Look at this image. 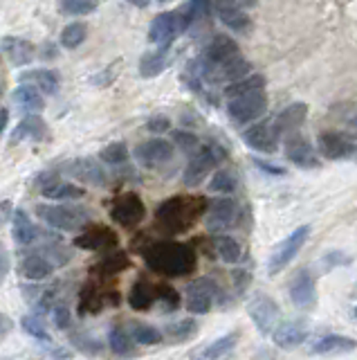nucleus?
<instances>
[{"mask_svg":"<svg viewBox=\"0 0 357 360\" xmlns=\"http://www.w3.org/2000/svg\"><path fill=\"white\" fill-rule=\"evenodd\" d=\"M308 236H310V225H301V228H297L292 234H288L286 239H283L275 248V252L270 254L268 273L277 275V273H281L283 268H286V266L299 254V250L303 248V243L308 241Z\"/></svg>","mask_w":357,"mask_h":360,"instance_id":"nucleus-7","label":"nucleus"},{"mask_svg":"<svg viewBox=\"0 0 357 360\" xmlns=\"http://www.w3.org/2000/svg\"><path fill=\"white\" fill-rule=\"evenodd\" d=\"M240 57V50L236 45V41H232L229 36L220 34V36H214L209 41V45L205 48V68L203 72H209V70H218L227 64H232Z\"/></svg>","mask_w":357,"mask_h":360,"instance_id":"nucleus-12","label":"nucleus"},{"mask_svg":"<svg viewBox=\"0 0 357 360\" xmlns=\"http://www.w3.org/2000/svg\"><path fill=\"white\" fill-rule=\"evenodd\" d=\"M247 313L261 333H275V329L279 326V306L272 297L263 293H256L252 297L247 304Z\"/></svg>","mask_w":357,"mask_h":360,"instance_id":"nucleus-10","label":"nucleus"},{"mask_svg":"<svg viewBox=\"0 0 357 360\" xmlns=\"http://www.w3.org/2000/svg\"><path fill=\"white\" fill-rule=\"evenodd\" d=\"M157 300L164 304V311H175L180 304V295L171 286H157Z\"/></svg>","mask_w":357,"mask_h":360,"instance_id":"nucleus-46","label":"nucleus"},{"mask_svg":"<svg viewBox=\"0 0 357 360\" xmlns=\"http://www.w3.org/2000/svg\"><path fill=\"white\" fill-rule=\"evenodd\" d=\"M7 124H9V113H7V108H3V122H0V127L7 129Z\"/></svg>","mask_w":357,"mask_h":360,"instance_id":"nucleus-52","label":"nucleus"},{"mask_svg":"<svg viewBox=\"0 0 357 360\" xmlns=\"http://www.w3.org/2000/svg\"><path fill=\"white\" fill-rule=\"evenodd\" d=\"M14 101L20 106V108H25L27 113H41L45 108V101H43V92L36 90L34 86H29V84H20L16 90H14Z\"/></svg>","mask_w":357,"mask_h":360,"instance_id":"nucleus-31","label":"nucleus"},{"mask_svg":"<svg viewBox=\"0 0 357 360\" xmlns=\"http://www.w3.org/2000/svg\"><path fill=\"white\" fill-rule=\"evenodd\" d=\"M238 187V176L229 169H220L212 176V182H209V192L214 194H232Z\"/></svg>","mask_w":357,"mask_h":360,"instance_id":"nucleus-36","label":"nucleus"},{"mask_svg":"<svg viewBox=\"0 0 357 360\" xmlns=\"http://www.w3.org/2000/svg\"><path fill=\"white\" fill-rule=\"evenodd\" d=\"M99 7V0H59V9L70 16H86Z\"/></svg>","mask_w":357,"mask_h":360,"instance_id":"nucleus-41","label":"nucleus"},{"mask_svg":"<svg viewBox=\"0 0 357 360\" xmlns=\"http://www.w3.org/2000/svg\"><path fill=\"white\" fill-rule=\"evenodd\" d=\"M173 151L175 147L169 140H162V138H153V140H146L142 144L135 147V158L146 169H157L166 164L173 158Z\"/></svg>","mask_w":357,"mask_h":360,"instance_id":"nucleus-13","label":"nucleus"},{"mask_svg":"<svg viewBox=\"0 0 357 360\" xmlns=\"http://www.w3.org/2000/svg\"><path fill=\"white\" fill-rule=\"evenodd\" d=\"M191 14L187 12V7L177 9V12H162L151 20L149 27V38L157 48H169L173 41L187 32V27L191 25Z\"/></svg>","mask_w":357,"mask_h":360,"instance_id":"nucleus-3","label":"nucleus"},{"mask_svg":"<svg viewBox=\"0 0 357 360\" xmlns=\"http://www.w3.org/2000/svg\"><path fill=\"white\" fill-rule=\"evenodd\" d=\"M75 245L83 250H110L117 245V234L103 225H92L77 236Z\"/></svg>","mask_w":357,"mask_h":360,"instance_id":"nucleus-20","label":"nucleus"},{"mask_svg":"<svg viewBox=\"0 0 357 360\" xmlns=\"http://www.w3.org/2000/svg\"><path fill=\"white\" fill-rule=\"evenodd\" d=\"M129 266H131V259L124 252H112V254H108L106 259L99 264V271L106 273V275H115V273L126 271Z\"/></svg>","mask_w":357,"mask_h":360,"instance_id":"nucleus-43","label":"nucleus"},{"mask_svg":"<svg viewBox=\"0 0 357 360\" xmlns=\"http://www.w3.org/2000/svg\"><path fill=\"white\" fill-rule=\"evenodd\" d=\"M238 343V333H227L223 338H218V340H214L212 345H207L201 354H198L196 360H223L227 358L229 354H232V349L236 347Z\"/></svg>","mask_w":357,"mask_h":360,"instance_id":"nucleus-33","label":"nucleus"},{"mask_svg":"<svg viewBox=\"0 0 357 360\" xmlns=\"http://www.w3.org/2000/svg\"><path fill=\"white\" fill-rule=\"evenodd\" d=\"M133 338L129 333V329H124V326H115L110 336H108V345L112 349V354H117V356H131L133 354Z\"/></svg>","mask_w":357,"mask_h":360,"instance_id":"nucleus-38","label":"nucleus"},{"mask_svg":"<svg viewBox=\"0 0 357 360\" xmlns=\"http://www.w3.org/2000/svg\"><path fill=\"white\" fill-rule=\"evenodd\" d=\"M223 158H225V151H220L216 144L198 149L184 169V176H182L184 185L187 187H198V185L209 176V171H212Z\"/></svg>","mask_w":357,"mask_h":360,"instance_id":"nucleus-6","label":"nucleus"},{"mask_svg":"<svg viewBox=\"0 0 357 360\" xmlns=\"http://www.w3.org/2000/svg\"><path fill=\"white\" fill-rule=\"evenodd\" d=\"M88 36V27L83 23H70L68 27H63L61 32V45L68 48V50H75L79 48L83 41Z\"/></svg>","mask_w":357,"mask_h":360,"instance_id":"nucleus-39","label":"nucleus"},{"mask_svg":"<svg viewBox=\"0 0 357 360\" xmlns=\"http://www.w3.org/2000/svg\"><path fill=\"white\" fill-rule=\"evenodd\" d=\"M357 347V343L349 336H323L317 343L312 345V354H321V356H337V354H349Z\"/></svg>","mask_w":357,"mask_h":360,"instance_id":"nucleus-28","label":"nucleus"},{"mask_svg":"<svg viewBox=\"0 0 357 360\" xmlns=\"http://www.w3.org/2000/svg\"><path fill=\"white\" fill-rule=\"evenodd\" d=\"M286 158L301 169H314L319 164V158L314 153L312 144L303 136H299V133L286 136Z\"/></svg>","mask_w":357,"mask_h":360,"instance_id":"nucleus-19","label":"nucleus"},{"mask_svg":"<svg viewBox=\"0 0 357 360\" xmlns=\"http://www.w3.org/2000/svg\"><path fill=\"white\" fill-rule=\"evenodd\" d=\"M38 219L61 232L81 230L90 221V212L79 205H38Z\"/></svg>","mask_w":357,"mask_h":360,"instance_id":"nucleus-4","label":"nucleus"},{"mask_svg":"<svg viewBox=\"0 0 357 360\" xmlns=\"http://www.w3.org/2000/svg\"><path fill=\"white\" fill-rule=\"evenodd\" d=\"M50 315H52V322H54L59 329H63V331H68V329L72 326V317H70V308L63 304V302H59V304H54L52 306V311H50Z\"/></svg>","mask_w":357,"mask_h":360,"instance_id":"nucleus-45","label":"nucleus"},{"mask_svg":"<svg viewBox=\"0 0 357 360\" xmlns=\"http://www.w3.org/2000/svg\"><path fill=\"white\" fill-rule=\"evenodd\" d=\"M243 140L247 147H252L254 151L261 153H275L279 149V140H281V133L277 131L275 122L268 124V122H258V124H252L245 133H243Z\"/></svg>","mask_w":357,"mask_h":360,"instance_id":"nucleus-17","label":"nucleus"},{"mask_svg":"<svg viewBox=\"0 0 357 360\" xmlns=\"http://www.w3.org/2000/svg\"><path fill=\"white\" fill-rule=\"evenodd\" d=\"M99 158L106 162V164H124L129 160V149H126L124 142H112L108 147H103Z\"/></svg>","mask_w":357,"mask_h":360,"instance_id":"nucleus-42","label":"nucleus"},{"mask_svg":"<svg viewBox=\"0 0 357 360\" xmlns=\"http://www.w3.org/2000/svg\"><path fill=\"white\" fill-rule=\"evenodd\" d=\"M3 52H5L9 64L20 68V66L31 64V59H34V45H31L29 41H25V38L5 36L3 38Z\"/></svg>","mask_w":357,"mask_h":360,"instance_id":"nucleus-26","label":"nucleus"},{"mask_svg":"<svg viewBox=\"0 0 357 360\" xmlns=\"http://www.w3.org/2000/svg\"><path fill=\"white\" fill-rule=\"evenodd\" d=\"M351 133L357 138V115H355V117H351Z\"/></svg>","mask_w":357,"mask_h":360,"instance_id":"nucleus-54","label":"nucleus"},{"mask_svg":"<svg viewBox=\"0 0 357 360\" xmlns=\"http://www.w3.org/2000/svg\"><path fill=\"white\" fill-rule=\"evenodd\" d=\"M20 326H23V331H25L27 336L34 338V340L45 343V345H52V338H50L48 329H45L43 322H41L38 315H25L23 320H20Z\"/></svg>","mask_w":357,"mask_h":360,"instance_id":"nucleus-40","label":"nucleus"},{"mask_svg":"<svg viewBox=\"0 0 357 360\" xmlns=\"http://www.w3.org/2000/svg\"><path fill=\"white\" fill-rule=\"evenodd\" d=\"M254 164L261 169V171H265V173H272V176H283V169L281 167H275V164H270V162H263V160H254Z\"/></svg>","mask_w":357,"mask_h":360,"instance_id":"nucleus-49","label":"nucleus"},{"mask_svg":"<svg viewBox=\"0 0 357 360\" xmlns=\"http://www.w3.org/2000/svg\"><path fill=\"white\" fill-rule=\"evenodd\" d=\"M14 239L20 245H31L38 239V230L34 228V223L29 221V216L23 210H14Z\"/></svg>","mask_w":357,"mask_h":360,"instance_id":"nucleus-34","label":"nucleus"},{"mask_svg":"<svg viewBox=\"0 0 357 360\" xmlns=\"http://www.w3.org/2000/svg\"><path fill=\"white\" fill-rule=\"evenodd\" d=\"M169 127H171V122H169V117H164V115L162 117H153L149 124H146V129L153 131V133H164Z\"/></svg>","mask_w":357,"mask_h":360,"instance_id":"nucleus-47","label":"nucleus"},{"mask_svg":"<svg viewBox=\"0 0 357 360\" xmlns=\"http://www.w3.org/2000/svg\"><path fill=\"white\" fill-rule=\"evenodd\" d=\"M218 286L209 277H198L196 282L187 286V311L196 315H205L212 311L218 297Z\"/></svg>","mask_w":357,"mask_h":360,"instance_id":"nucleus-9","label":"nucleus"},{"mask_svg":"<svg viewBox=\"0 0 357 360\" xmlns=\"http://www.w3.org/2000/svg\"><path fill=\"white\" fill-rule=\"evenodd\" d=\"M9 331V320H7V315H3V336H7Z\"/></svg>","mask_w":357,"mask_h":360,"instance_id":"nucleus-55","label":"nucleus"},{"mask_svg":"<svg viewBox=\"0 0 357 360\" xmlns=\"http://www.w3.org/2000/svg\"><path fill=\"white\" fill-rule=\"evenodd\" d=\"M272 338H275V345L281 347V349H295V347H299L308 338V326L303 324L301 320L281 322L275 329Z\"/></svg>","mask_w":357,"mask_h":360,"instance_id":"nucleus-23","label":"nucleus"},{"mask_svg":"<svg viewBox=\"0 0 357 360\" xmlns=\"http://www.w3.org/2000/svg\"><path fill=\"white\" fill-rule=\"evenodd\" d=\"M306 117H308V104H303V101H292L290 106H286L277 115L275 127L281 136H292V133H297L303 127Z\"/></svg>","mask_w":357,"mask_h":360,"instance_id":"nucleus-21","label":"nucleus"},{"mask_svg":"<svg viewBox=\"0 0 357 360\" xmlns=\"http://www.w3.org/2000/svg\"><path fill=\"white\" fill-rule=\"evenodd\" d=\"M41 194H43L45 199H52V201H79V199H83L81 187H77V185H72V182H63L59 178H50L48 173H43V178H41Z\"/></svg>","mask_w":357,"mask_h":360,"instance_id":"nucleus-24","label":"nucleus"},{"mask_svg":"<svg viewBox=\"0 0 357 360\" xmlns=\"http://www.w3.org/2000/svg\"><path fill=\"white\" fill-rule=\"evenodd\" d=\"M157 302V286H153L146 280H138L135 286L131 288L129 304L135 311H149V308Z\"/></svg>","mask_w":357,"mask_h":360,"instance_id":"nucleus-29","label":"nucleus"},{"mask_svg":"<svg viewBox=\"0 0 357 360\" xmlns=\"http://www.w3.org/2000/svg\"><path fill=\"white\" fill-rule=\"evenodd\" d=\"M351 259H349V257H346V254H342V252H330L328 257H326V264L330 266V268H333V266H342V264H349Z\"/></svg>","mask_w":357,"mask_h":360,"instance_id":"nucleus-50","label":"nucleus"},{"mask_svg":"<svg viewBox=\"0 0 357 360\" xmlns=\"http://www.w3.org/2000/svg\"><path fill=\"white\" fill-rule=\"evenodd\" d=\"M263 88H265L263 75H247V77H240V79L232 81V84L225 88V97L234 99V97L247 95V92H254V90H263Z\"/></svg>","mask_w":357,"mask_h":360,"instance_id":"nucleus-35","label":"nucleus"},{"mask_svg":"<svg viewBox=\"0 0 357 360\" xmlns=\"http://www.w3.org/2000/svg\"><path fill=\"white\" fill-rule=\"evenodd\" d=\"M50 136L48 124L41 120L38 113H27L23 122L14 129L12 133V142H23V140H45Z\"/></svg>","mask_w":357,"mask_h":360,"instance_id":"nucleus-27","label":"nucleus"},{"mask_svg":"<svg viewBox=\"0 0 357 360\" xmlns=\"http://www.w3.org/2000/svg\"><path fill=\"white\" fill-rule=\"evenodd\" d=\"M214 12L220 23L227 29H232V32L247 34L252 29V20L245 14V9L240 7L238 0H214Z\"/></svg>","mask_w":357,"mask_h":360,"instance_id":"nucleus-15","label":"nucleus"},{"mask_svg":"<svg viewBox=\"0 0 357 360\" xmlns=\"http://www.w3.org/2000/svg\"><path fill=\"white\" fill-rule=\"evenodd\" d=\"M214 243V250L216 254L223 259L225 264H238L243 259V245H240L234 236H227V234H218L212 239Z\"/></svg>","mask_w":357,"mask_h":360,"instance_id":"nucleus-32","label":"nucleus"},{"mask_svg":"<svg viewBox=\"0 0 357 360\" xmlns=\"http://www.w3.org/2000/svg\"><path fill=\"white\" fill-rule=\"evenodd\" d=\"M20 84H29L36 90H41L43 95H57L59 92V75L54 70H45V68H31L23 70L18 75Z\"/></svg>","mask_w":357,"mask_h":360,"instance_id":"nucleus-22","label":"nucleus"},{"mask_svg":"<svg viewBox=\"0 0 357 360\" xmlns=\"http://www.w3.org/2000/svg\"><path fill=\"white\" fill-rule=\"evenodd\" d=\"M198 331V324L194 320H182L180 324H171L166 329V333L171 336V340H187Z\"/></svg>","mask_w":357,"mask_h":360,"instance_id":"nucleus-44","label":"nucleus"},{"mask_svg":"<svg viewBox=\"0 0 357 360\" xmlns=\"http://www.w3.org/2000/svg\"><path fill=\"white\" fill-rule=\"evenodd\" d=\"M240 5H245V7H256L258 5V0H238Z\"/></svg>","mask_w":357,"mask_h":360,"instance_id":"nucleus-53","label":"nucleus"},{"mask_svg":"<svg viewBox=\"0 0 357 360\" xmlns=\"http://www.w3.org/2000/svg\"><path fill=\"white\" fill-rule=\"evenodd\" d=\"M110 216L122 228H135V225H140L144 221L146 208L138 194H124V196H119L112 203Z\"/></svg>","mask_w":357,"mask_h":360,"instance_id":"nucleus-14","label":"nucleus"},{"mask_svg":"<svg viewBox=\"0 0 357 360\" xmlns=\"http://www.w3.org/2000/svg\"><path fill=\"white\" fill-rule=\"evenodd\" d=\"M319 153L328 160H346L357 156V138L340 131H323L319 136Z\"/></svg>","mask_w":357,"mask_h":360,"instance_id":"nucleus-11","label":"nucleus"},{"mask_svg":"<svg viewBox=\"0 0 357 360\" xmlns=\"http://www.w3.org/2000/svg\"><path fill=\"white\" fill-rule=\"evenodd\" d=\"M290 300L301 311H310L317 304V284L310 271H299L290 282Z\"/></svg>","mask_w":357,"mask_h":360,"instance_id":"nucleus-16","label":"nucleus"},{"mask_svg":"<svg viewBox=\"0 0 357 360\" xmlns=\"http://www.w3.org/2000/svg\"><path fill=\"white\" fill-rule=\"evenodd\" d=\"M166 66H169V48L151 50V52H146L140 61V75L146 79L157 77Z\"/></svg>","mask_w":357,"mask_h":360,"instance_id":"nucleus-30","label":"nucleus"},{"mask_svg":"<svg viewBox=\"0 0 357 360\" xmlns=\"http://www.w3.org/2000/svg\"><path fill=\"white\" fill-rule=\"evenodd\" d=\"M144 261L151 271L166 275V277H184L196 271L198 257L196 250L187 243L177 241H162L146 248Z\"/></svg>","mask_w":357,"mask_h":360,"instance_id":"nucleus-1","label":"nucleus"},{"mask_svg":"<svg viewBox=\"0 0 357 360\" xmlns=\"http://www.w3.org/2000/svg\"><path fill=\"white\" fill-rule=\"evenodd\" d=\"M63 171L70 173L72 178H77L81 182H88L92 187H103L108 182L106 171L101 169L99 162H94L92 158H77L63 164Z\"/></svg>","mask_w":357,"mask_h":360,"instance_id":"nucleus-18","label":"nucleus"},{"mask_svg":"<svg viewBox=\"0 0 357 360\" xmlns=\"http://www.w3.org/2000/svg\"><path fill=\"white\" fill-rule=\"evenodd\" d=\"M3 275H7V252L3 250Z\"/></svg>","mask_w":357,"mask_h":360,"instance_id":"nucleus-56","label":"nucleus"},{"mask_svg":"<svg viewBox=\"0 0 357 360\" xmlns=\"http://www.w3.org/2000/svg\"><path fill=\"white\" fill-rule=\"evenodd\" d=\"M265 110H268L265 88L234 97V99H229V104H227V115L232 117V122H236V124H249V122H256Z\"/></svg>","mask_w":357,"mask_h":360,"instance_id":"nucleus-5","label":"nucleus"},{"mask_svg":"<svg viewBox=\"0 0 357 360\" xmlns=\"http://www.w3.org/2000/svg\"><path fill=\"white\" fill-rule=\"evenodd\" d=\"M129 333H131L135 345H157V343H162V333L157 331L155 326H151V324L133 322L129 326Z\"/></svg>","mask_w":357,"mask_h":360,"instance_id":"nucleus-37","label":"nucleus"},{"mask_svg":"<svg viewBox=\"0 0 357 360\" xmlns=\"http://www.w3.org/2000/svg\"><path fill=\"white\" fill-rule=\"evenodd\" d=\"M18 271L23 277H27V280L38 282V280H45V277L52 275V271H54V264H52V259L45 252H31V254H27V257L20 259Z\"/></svg>","mask_w":357,"mask_h":360,"instance_id":"nucleus-25","label":"nucleus"},{"mask_svg":"<svg viewBox=\"0 0 357 360\" xmlns=\"http://www.w3.org/2000/svg\"><path fill=\"white\" fill-rule=\"evenodd\" d=\"M175 142L180 144L182 149H196L198 147V140L194 136H189V133H175Z\"/></svg>","mask_w":357,"mask_h":360,"instance_id":"nucleus-48","label":"nucleus"},{"mask_svg":"<svg viewBox=\"0 0 357 360\" xmlns=\"http://www.w3.org/2000/svg\"><path fill=\"white\" fill-rule=\"evenodd\" d=\"M207 208L209 205L203 196H173L157 208L155 219L162 225L164 232H187L201 219L203 212H207Z\"/></svg>","mask_w":357,"mask_h":360,"instance_id":"nucleus-2","label":"nucleus"},{"mask_svg":"<svg viewBox=\"0 0 357 360\" xmlns=\"http://www.w3.org/2000/svg\"><path fill=\"white\" fill-rule=\"evenodd\" d=\"M160 3H166V0H160Z\"/></svg>","mask_w":357,"mask_h":360,"instance_id":"nucleus-58","label":"nucleus"},{"mask_svg":"<svg viewBox=\"0 0 357 360\" xmlns=\"http://www.w3.org/2000/svg\"><path fill=\"white\" fill-rule=\"evenodd\" d=\"M355 317H357V308H355Z\"/></svg>","mask_w":357,"mask_h":360,"instance_id":"nucleus-57","label":"nucleus"},{"mask_svg":"<svg viewBox=\"0 0 357 360\" xmlns=\"http://www.w3.org/2000/svg\"><path fill=\"white\" fill-rule=\"evenodd\" d=\"M129 3H131V5H135V7H142V9H144V7H149V5H151V0H129Z\"/></svg>","mask_w":357,"mask_h":360,"instance_id":"nucleus-51","label":"nucleus"},{"mask_svg":"<svg viewBox=\"0 0 357 360\" xmlns=\"http://www.w3.org/2000/svg\"><path fill=\"white\" fill-rule=\"evenodd\" d=\"M240 205L234 199H218L207 208L205 225L209 232H225L240 223Z\"/></svg>","mask_w":357,"mask_h":360,"instance_id":"nucleus-8","label":"nucleus"}]
</instances>
